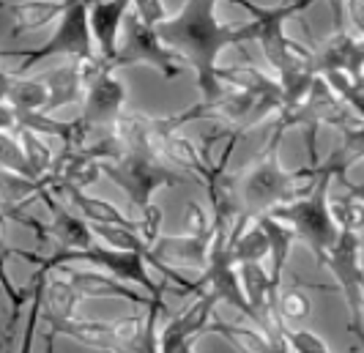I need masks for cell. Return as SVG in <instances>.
Segmentation results:
<instances>
[{
    "instance_id": "6da1fadb",
    "label": "cell",
    "mask_w": 364,
    "mask_h": 353,
    "mask_svg": "<svg viewBox=\"0 0 364 353\" xmlns=\"http://www.w3.org/2000/svg\"><path fill=\"white\" fill-rule=\"evenodd\" d=\"M164 44L195 69L203 102L225 91L217 80L219 55L225 47H238V28L217 19V0H186L176 17L154 25Z\"/></svg>"
},
{
    "instance_id": "7a4b0ae2",
    "label": "cell",
    "mask_w": 364,
    "mask_h": 353,
    "mask_svg": "<svg viewBox=\"0 0 364 353\" xmlns=\"http://www.w3.org/2000/svg\"><path fill=\"white\" fill-rule=\"evenodd\" d=\"M279 134H269V143L263 148V156L255 159L250 168H244L236 175V197L241 211L257 219L260 214H269L277 205L288 203V181L291 173L279 165Z\"/></svg>"
},
{
    "instance_id": "3957f363",
    "label": "cell",
    "mask_w": 364,
    "mask_h": 353,
    "mask_svg": "<svg viewBox=\"0 0 364 353\" xmlns=\"http://www.w3.org/2000/svg\"><path fill=\"white\" fill-rule=\"evenodd\" d=\"M93 0H66V9L60 14L58 31L47 38V44L33 47V50H0V58H14L19 60V72H28L38 60H47L55 55L80 58V60H93L96 47H93L91 25H88V9Z\"/></svg>"
},
{
    "instance_id": "277c9868",
    "label": "cell",
    "mask_w": 364,
    "mask_h": 353,
    "mask_svg": "<svg viewBox=\"0 0 364 353\" xmlns=\"http://www.w3.org/2000/svg\"><path fill=\"white\" fill-rule=\"evenodd\" d=\"M102 175H107L118 189H124L132 205L140 211H146L151 205L156 189L178 186L186 181L178 170L146 151H124L118 159L102 162Z\"/></svg>"
},
{
    "instance_id": "5b68a950",
    "label": "cell",
    "mask_w": 364,
    "mask_h": 353,
    "mask_svg": "<svg viewBox=\"0 0 364 353\" xmlns=\"http://www.w3.org/2000/svg\"><path fill=\"white\" fill-rule=\"evenodd\" d=\"M328 184H331V175H326L318 184V189L312 192L310 197L288 205H277V208L269 211L272 217L291 224L296 239H301L310 246V252L315 255L318 263H323L326 252L334 246L337 236H340V227H337L331 211H328Z\"/></svg>"
},
{
    "instance_id": "8992f818",
    "label": "cell",
    "mask_w": 364,
    "mask_h": 353,
    "mask_svg": "<svg viewBox=\"0 0 364 353\" xmlns=\"http://www.w3.org/2000/svg\"><path fill=\"white\" fill-rule=\"evenodd\" d=\"M38 263L58 268V266H69V263H88L102 271H107L121 282L137 285L140 290H146L151 298L164 301V285H156L148 274V263L140 252H127V249H112L105 244L93 241L85 249H55L50 258H41Z\"/></svg>"
},
{
    "instance_id": "52a82bcc",
    "label": "cell",
    "mask_w": 364,
    "mask_h": 353,
    "mask_svg": "<svg viewBox=\"0 0 364 353\" xmlns=\"http://www.w3.org/2000/svg\"><path fill=\"white\" fill-rule=\"evenodd\" d=\"M50 323L47 332V353H53V340L58 335L74 342L96 348L102 353H127L132 342L146 326V315L118 317V320H80V317H44Z\"/></svg>"
},
{
    "instance_id": "ba28073f",
    "label": "cell",
    "mask_w": 364,
    "mask_h": 353,
    "mask_svg": "<svg viewBox=\"0 0 364 353\" xmlns=\"http://www.w3.org/2000/svg\"><path fill=\"white\" fill-rule=\"evenodd\" d=\"M364 239L356 233L340 230L334 246L326 252L321 266H326L334 274L340 293L348 307V332L362 342L364 351V301H362V279H364Z\"/></svg>"
},
{
    "instance_id": "9c48e42d",
    "label": "cell",
    "mask_w": 364,
    "mask_h": 353,
    "mask_svg": "<svg viewBox=\"0 0 364 353\" xmlns=\"http://www.w3.org/2000/svg\"><path fill=\"white\" fill-rule=\"evenodd\" d=\"M121 33H124V44H118V55L112 58V63H109L112 72H121V69L137 66V63H148V66H154L164 80L181 77L186 60H183L178 53H173L162 38H159L156 28L143 22V19L137 17V11L129 9Z\"/></svg>"
},
{
    "instance_id": "30bf717a",
    "label": "cell",
    "mask_w": 364,
    "mask_h": 353,
    "mask_svg": "<svg viewBox=\"0 0 364 353\" xmlns=\"http://www.w3.org/2000/svg\"><path fill=\"white\" fill-rule=\"evenodd\" d=\"M127 104V88L121 82L118 72H112L109 66H102L85 85L82 96V115L77 118L85 131L96 129H112V124L121 118Z\"/></svg>"
},
{
    "instance_id": "8fae6325",
    "label": "cell",
    "mask_w": 364,
    "mask_h": 353,
    "mask_svg": "<svg viewBox=\"0 0 364 353\" xmlns=\"http://www.w3.org/2000/svg\"><path fill=\"white\" fill-rule=\"evenodd\" d=\"M129 9H132V0H93L88 9V25H91L96 55L107 66L118 55V44H121L118 38H121V28Z\"/></svg>"
},
{
    "instance_id": "7c38bea8",
    "label": "cell",
    "mask_w": 364,
    "mask_h": 353,
    "mask_svg": "<svg viewBox=\"0 0 364 353\" xmlns=\"http://www.w3.org/2000/svg\"><path fill=\"white\" fill-rule=\"evenodd\" d=\"M53 271H60L66 274V282L77 290V296H109V298H124V301H132L137 307H164V301H156L148 293H137L134 288L124 285L118 277H112L107 271H74V268H66V266H58Z\"/></svg>"
},
{
    "instance_id": "4fadbf2b",
    "label": "cell",
    "mask_w": 364,
    "mask_h": 353,
    "mask_svg": "<svg viewBox=\"0 0 364 353\" xmlns=\"http://www.w3.org/2000/svg\"><path fill=\"white\" fill-rule=\"evenodd\" d=\"M315 69L318 75L340 69L359 80L364 69V38L348 31H334V36H328L321 50H315Z\"/></svg>"
},
{
    "instance_id": "5bb4252c",
    "label": "cell",
    "mask_w": 364,
    "mask_h": 353,
    "mask_svg": "<svg viewBox=\"0 0 364 353\" xmlns=\"http://www.w3.org/2000/svg\"><path fill=\"white\" fill-rule=\"evenodd\" d=\"M205 335L222 337L238 353H291L288 342H277V340H272V337L266 335V332H260V329H247V326L225 323L217 315H211L208 326H205Z\"/></svg>"
},
{
    "instance_id": "9a60e30c",
    "label": "cell",
    "mask_w": 364,
    "mask_h": 353,
    "mask_svg": "<svg viewBox=\"0 0 364 353\" xmlns=\"http://www.w3.org/2000/svg\"><path fill=\"white\" fill-rule=\"evenodd\" d=\"M162 162H167L170 168H176L178 173H189L200 186H205V178H208L211 165H214V162H208V159L203 156V151L198 148L186 134H181V131H173V134L164 140Z\"/></svg>"
},
{
    "instance_id": "2e32d148",
    "label": "cell",
    "mask_w": 364,
    "mask_h": 353,
    "mask_svg": "<svg viewBox=\"0 0 364 353\" xmlns=\"http://www.w3.org/2000/svg\"><path fill=\"white\" fill-rule=\"evenodd\" d=\"M0 6L14 19L11 36H22L55 22L63 14L66 0H19V3H0Z\"/></svg>"
},
{
    "instance_id": "e0dca14e",
    "label": "cell",
    "mask_w": 364,
    "mask_h": 353,
    "mask_svg": "<svg viewBox=\"0 0 364 353\" xmlns=\"http://www.w3.org/2000/svg\"><path fill=\"white\" fill-rule=\"evenodd\" d=\"M257 222H260V227L266 230L269 244H272V252H269V261H272L269 274H272L274 285L279 288L282 271H285V263H288V255H291L293 241H296V233H293L291 224L282 222V219H277V217H272V214H260Z\"/></svg>"
},
{
    "instance_id": "ac0fdd59",
    "label": "cell",
    "mask_w": 364,
    "mask_h": 353,
    "mask_svg": "<svg viewBox=\"0 0 364 353\" xmlns=\"http://www.w3.org/2000/svg\"><path fill=\"white\" fill-rule=\"evenodd\" d=\"M217 80L225 88H241L252 91L257 96H277L282 99V85L279 80H272L255 66H217Z\"/></svg>"
},
{
    "instance_id": "d6986e66",
    "label": "cell",
    "mask_w": 364,
    "mask_h": 353,
    "mask_svg": "<svg viewBox=\"0 0 364 353\" xmlns=\"http://www.w3.org/2000/svg\"><path fill=\"white\" fill-rule=\"evenodd\" d=\"M269 252H272V244H269V236H266V230L260 227L257 219L247 224L230 246L233 263H263L269 261Z\"/></svg>"
},
{
    "instance_id": "ffe728a7",
    "label": "cell",
    "mask_w": 364,
    "mask_h": 353,
    "mask_svg": "<svg viewBox=\"0 0 364 353\" xmlns=\"http://www.w3.org/2000/svg\"><path fill=\"white\" fill-rule=\"evenodd\" d=\"M50 99V91L47 85L41 82V77L36 80H28V77H17L11 75L9 80V93H6V104L17 107V110H44Z\"/></svg>"
},
{
    "instance_id": "44dd1931",
    "label": "cell",
    "mask_w": 364,
    "mask_h": 353,
    "mask_svg": "<svg viewBox=\"0 0 364 353\" xmlns=\"http://www.w3.org/2000/svg\"><path fill=\"white\" fill-rule=\"evenodd\" d=\"M343 134H346V140L326 156V162L334 168L337 175H346L348 168H353L356 162L364 159V121H359L356 126L346 129Z\"/></svg>"
},
{
    "instance_id": "7402d4cb",
    "label": "cell",
    "mask_w": 364,
    "mask_h": 353,
    "mask_svg": "<svg viewBox=\"0 0 364 353\" xmlns=\"http://www.w3.org/2000/svg\"><path fill=\"white\" fill-rule=\"evenodd\" d=\"M328 211L334 217V222L340 230H348V233H356L364 239V203L359 197L343 192L340 197H331L328 195Z\"/></svg>"
},
{
    "instance_id": "603a6c76",
    "label": "cell",
    "mask_w": 364,
    "mask_h": 353,
    "mask_svg": "<svg viewBox=\"0 0 364 353\" xmlns=\"http://www.w3.org/2000/svg\"><path fill=\"white\" fill-rule=\"evenodd\" d=\"M17 143H19V148H22V156H25V162H28L31 173L36 175V181L38 178H44L47 170L53 168V159H55V153L50 151V146L38 137L36 131H31V129L19 131Z\"/></svg>"
},
{
    "instance_id": "cb8c5ba5",
    "label": "cell",
    "mask_w": 364,
    "mask_h": 353,
    "mask_svg": "<svg viewBox=\"0 0 364 353\" xmlns=\"http://www.w3.org/2000/svg\"><path fill=\"white\" fill-rule=\"evenodd\" d=\"M277 310H279L285 323H301V320L310 317L312 301L301 288H288V290H282L277 296Z\"/></svg>"
},
{
    "instance_id": "d4e9b609",
    "label": "cell",
    "mask_w": 364,
    "mask_h": 353,
    "mask_svg": "<svg viewBox=\"0 0 364 353\" xmlns=\"http://www.w3.org/2000/svg\"><path fill=\"white\" fill-rule=\"evenodd\" d=\"M285 342L293 353H331L328 345L310 329H291L285 326Z\"/></svg>"
},
{
    "instance_id": "484cf974",
    "label": "cell",
    "mask_w": 364,
    "mask_h": 353,
    "mask_svg": "<svg viewBox=\"0 0 364 353\" xmlns=\"http://www.w3.org/2000/svg\"><path fill=\"white\" fill-rule=\"evenodd\" d=\"M183 217H186V233L189 236H211V214L203 205L189 203Z\"/></svg>"
},
{
    "instance_id": "4316f807",
    "label": "cell",
    "mask_w": 364,
    "mask_h": 353,
    "mask_svg": "<svg viewBox=\"0 0 364 353\" xmlns=\"http://www.w3.org/2000/svg\"><path fill=\"white\" fill-rule=\"evenodd\" d=\"M137 17L148 22V25H159L162 19H167V11H164L162 0H132Z\"/></svg>"
},
{
    "instance_id": "83f0119b",
    "label": "cell",
    "mask_w": 364,
    "mask_h": 353,
    "mask_svg": "<svg viewBox=\"0 0 364 353\" xmlns=\"http://www.w3.org/2000/svg\"><path fill=\"white\" fill-rule=\"evenodd\" d=\"M346 17L353 25V33L364 38V0H346Z\"/></svg>"
},
{
    "instance_id": "f1b7e54d",
    "label": "cell",
    "mask_w": 364,
    "mask_h": 353,
    "mask_svg": "<svg viewBox=\"0 0 364 353\" xmlns=\"http://www.w3.org/2000/svg\"><path fill=\"white\" fill-rule=\"evenodd\" d=\"M328 9H331V14H334V25H337V31H346L343 28V22H346V0H326Z\"/></svg>"
},
{
    "instance_id": "f546056e",
    "label": "cell",
    "mask_w": 364,
    "mask_h": 353,
    "mask_svg": "<svg viewBox=\"0 0 364 353\" xmlns=\"http://www.w3.org/2000/svg\"><path fill=\"white\" fill-rule=\"evenodd\" d=\"M343 192L353 195V197H359V200L364 203V184H350V181H346V178H343Z\"/></svg>"
},
{
    "instance_id": "4dcf8cb0",
    "label": "cell",
    "mask_w": 364,
    "mask_h": 353,
    "mask_svg": "<svg viewBox=\"0 0 364 353\" xmlns=\"http://www.w3.org/2000/svg\"><path fill=\"white\" fill-rule=\"evenodd\" d=\"M356 85H359V91L364 93V69H362V75H359V80H356Z\"/></svg>"
},
{
    "instance_id": "1f68e13d",
    "label": "cell",
    "mask_w": 364,
    "mask_h": 353,
    "mask_svg": "<svg viewBox=\"0 0 364 353\" xmlns=\"http://www.w3.org/2000/svg\"><path fill=\"white\" fill-rule=\"evenodd\" d=\"M362 301H364V279H362Z\"/></svg>"
},
{
    "instance_id": "d6a6232c",
    "label": "cell",
    "mask_w": 364,
    "mask_h": 353,
    "mask_svg": "<svg viewBox=\"0 0 364 353\" xmlns=\"http://www.w3.org/2000/svg\"><path fill=\"white\" fill-rule=\"evenodd\" d=\"M291 353H293V351H291Z\"/></svg>"
}]
</instances>
